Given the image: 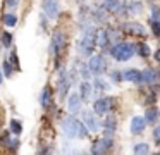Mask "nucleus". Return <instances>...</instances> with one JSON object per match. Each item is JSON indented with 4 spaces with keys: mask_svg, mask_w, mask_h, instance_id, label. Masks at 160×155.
I'll return each instance as SVG.
<instances>
[{
    "mask_svg": "<svg viewBox=\"0 0 160 155\" xmlns=\"http://www.w3.org/2000/svg\"><path fill=\"white\" fill-rule=\"evenodd\" d=\"M62 133L67 138H79V140H83V138L88 136V127L81 121L74 119V117H66L62 121Z\"/></svg>",
    "mask_w": 160,
    "mask_h": 155,
    "instance_id": "1",
    "label": "nucleus"
},
{
    "mask_svg": "<svg viewBox=\"0 0 160 155\" xmlns=\"http://www.w3.org/2000/svg\"><path fill=\"white\" fill-rule=\"evenodd\" d=\"M95 47H97V34H95V31L90 28V29H86V33H84L83 38L79 40L78 52H79V55H83V57H90L91 52L95 50Z\"/></svg>",
    "mask_w": 160,
    "mask_h": 155,
    "instance_id": "2",
    "label": "nucleus"
},
{
    "mask_svg": "<svg viewBox=\"0 0 160 155\" xmlns=\"http://www.w3.org/2000/svg\"><path fill=\"white\" fill-rule=\"evenodd\" d=\"M136 52V47L132 43H128V41H122V43H117L114 45V48L110 50L112 57L119 62H124V60H129V59L134 55Z\"/></svg>",
    "mask_w": 160,
    "mask_h": 155,
    "instance_id": "3",
    "label": "nucleus"
},
{
    "mask_svg": "<svg viewBox=\"0 0 160 155\" xmlns=\"http://www.w3.org/2000/svg\"><path fill=\"white\" fill-rule=\"evenodd\" d=\"M64 47H66V34H64L62 31L53 33L52 41H50V54H52L53 57H59L60 52L64 50Z\"/></svg>",
    "mask_w": 160,
    "mask_h": 155,
    "instance_id": "4",
    "label": "nucleus"
},
{
    "mask_svg": "<svg viewBox=\"0 0 160 155\" xmlns=\"http://www.w3.org/2000/svg\"><path fill=\"white\" fill-rule=\"evenodd\" d=\"M114 102H115L114 96H102V98H98L97 102L93 103V109L97 114L105 116L107 112H110V110L114 109Z\"/></svg>",
    "mask_w": 160,
    "mask_h": 155,
    "instance_id": "5",
    "label": "nucleus"
},
{
    "mask_svg": "<svg viewBox=\"0 0 160 155\" xmlns=\"http://www.w3.org/2000/svg\"><path fill=\"white\" fill-rule=\"evenodd\" d=\"M88 69L93 74H103L107 71V60H105V57L103 55H93L90 59V62H88Z\"/></svg>",
    "mask_w": 160,
    "mask_h": 155,
    "instance_id": "6",
    "label": "nucleus"
},
{
    "mask_svg": "<svg viewBox=\"0 0 160 155\" xmlns=\"http://www.w3.org/2000/svg\"><path fill=\"white\" fill-rule=\"evenodd\" d=\"M126 34H134V36H146V29L138 23H126L122 26Z\"/></svg>",
    "mask_w": 160,
    "mask_h": 155,
    "instance_id": "7",
    "label": "nucleus"
},
{
    "mask_svg": "<svg viewBox=\"0 0 160 155\" xmlns=\"http://www.w3.org/2000/svg\"><path fill=\"white\" fill-rule=\"evenodd\" d=\"M43 12L50 19H55L59 16V2L57 0H43Z\"/></svg>",
    "mask_w": 160,
    "mask_h": 155,
    "instance_id": "8",
    "label": "nucleus"
},
{
    "mask_svg": "<svg viewBox=\"0 0 160 155\" xmlns=\"http://www.w3.org/2000/svg\"><path fill=\"white\" fill-rule=\"evenodd\" d=\"M69 85H71V81H69V76H67L66 69H60V74H59V81H57V86H59V93H60V96H62V98L67 95Z\"/></svg>",
    "mask_w": 160,
    "mask_h": 155,
    "instance_id": "9",
    "label": "nucleus"
},
{
    "mask_svg": "<svg viewBox=\"0 0 160 155\" xmlns=\"http://www.w3.org/2000/svg\"><path fill=\"white\" fill-rule=\"evenodd\" d=\"M110 147H112V138L105 136V138H102V140H98L97 143L91 147V152H93V153H105V152L110 150Z\"/></svg>",
    "mask_w": 160,
    "mask_h": 155,
    "instance_id": "10",
    "label": "nucleus"
},
{
    "mask_svg": "<svg viewBox=\"0 0 160 155\" xmlns=\"http://www.w3.org/2000/svg\"><path fill=\"white\" fill-rule=\"evenodd\" d=\"M81 102H83V96L78 95V93H72V95L69 96V105H67V109H69L71 114H78L81 110Z\"/></svg>",
    "mask_w": 160,
    "mask_h": 155,
    "instance_id": "11",
    "label": "nucleus"
},
{
    "mask_svg": "<svg viewBox=\"0 0 160 155\" xmlns=\"http://www.w3.org/2000/svg\"><path fill=\"white\" fill-rule=\"evenodd\" d=\"M145 126H146L145 117H139V116L132 117V121H131V133L132 134H141L143 129H145Z\"/></svg>",
    "mask_w": 160,
    "mask_h": 155,
    "instance_id": "12",
    "label": "nucleus"
},
{
    "mask_svg": "<svg viewBox=\"0 0 160 155\" xmlns=\"http://www.w3.org/2000/svg\"><path fill=\"white\" fill-rule=\"evenodd\" d=\"M157 79H158V72L155 71V69H145V71H141V83H146V85H153V83H157Z\"/></svg>",
    "mask_w": 160,
    "mask_h": 155,
    "instance_id": "13",
    "label": "nucleus"
},
{
    "mask_svg": "<svg viewBox=\"0 0 160 155\" xmlns=\"http://www.w3.org/2000/svg\"><path fill=\"white\" fill-rule=\"evenodd\" d=\"M124 79L126 81H132V83H141V71L128 69V71H124Z\"/></svg>",
    "mask_w": 160,
    "mask_h": 155,
    "instance_id": "14",
    "label": "nucleus"
},
{
    "mask_svg": "<svg viewBox=\"0 0 160 155\" xmlns=\"http://www.w3.org/2000/svg\"><path fill=\"white\" fill-rule=\"evenodd\" d=\"M145 117H146V122L148 124H153L157 122V119L160 117V110L157 109V107H148L145 112Z\"/></svg>",
    "mask_w": 160,
    "mask_h": 155,
    "instance_id": "15",
    "label": "nucleus"
},
{
    "mask_svg": "<svg viewBox=\"0 0 160 155\" xmlns=\"http://www.w3.org/2000/svg\"><path fill=\"white\" fill-rule=\"evenodd\" d=\"M84 122H86L88 131H91V133H95V131L98 129V122H97V119H95V117L91 116L90 112H84Z\"/></svg>",
    "mask_w": 160,
    "mask_h": 155,
    "instance_id": "16",
    "label": "nucleus"
},
{
    "mask_svg": "<svg viewBox=\"0 0 160 155\" xmlns=\"http://www.w3.org/2000/svg\"><path fill=\"white\" fill-rule=\"evenodd\" d=\"M97 45L100 48H105L108 45V33L105 29H100L97 33Z\"/></svg>",
    "mask_w": 160,
    "mask_h": 155,
    "instance_id": "17",
    "label": "nucleus"
},
{
    "mask_svg": "<svg viewBox=\"0 0 160 155\" xmlns=\"http://www.w3.org/2000/svg\"><path fill=\"white\" fill-rule=\"evenodd\" d=\"M93 90H95V86L91 85V83H83V85H81V93L79 95L83 96V100H90Z\"/></svg>",
    "mask_w": 160,
    "mask_h": 155,
    "instance_id": "18",
    "label": "nucleus"
},
{
    "mask_svg": "<svg viewBox=\"0 0 160 155\" xmlns=\"http://www.w3.org/2000/svg\"><path fill=\"white\" fill-rule=\"evenodd\" d=\"M105 131H107L105 134H107L108 138L114 134V131H115V117H114V116L105 117Z\"/></svg>",
    "mask_w": 160,
    "mask_h": 155,
    "instance_id": "19",
    "label": "nucleus"
},
{
    "mask_svg": "<svg viewBox=\"0 0 160 155\" xmlns=\"http://www.w3.org/2000/svg\"><path fill=\"white\" fill-rule=\"evenodd\" d=\"M40 102H42L43 107H48L50 102H52V88H48L47 86L45 90L42 91V96H40Z\"/></svg>",
    "mask_w": 160,
    "mask_h": 155,
    "instance_id": "20",
    "label": "nucleus"
},
{
    "mask_svg": "<svg viewBox=\"0 0 160 155\" xmlns=\"http://www.w3.org/2000/svg\"><path fill=\"white\" fill-rule=\"evenodd\" d=\"M119 7H121V0H105V9L110 12L119 10Z\"/></svg>",
    "mask_w": 160,
    "mask_h": 155,
    "instance_id": "21",
    "label": "nucleus"
},
{
    "mask_svg": "<svg viewBox=\"0 0 160 155\" xmlns=\"http://www.w3.org/2000/svg\"><path fill=\"white\" fill-rule=\"evenodd\" d=\"M128 12L129 14H139L141 12V3L139 2H129L128 3Z\"/></svg>",
    "mask_w": 160,
    "mask_h": 155,
    "instance_id": "22",
    "label": "nucleus"
},
{
    "mask_svg": "<svg viewBox=\"0 0 160 155\" xmlns=\"http://www.w3.org/2000/svg\"><path fill=\"white\" fill-rule=\"evenodd\" d=\"M16 65L12 64V60H5L4 62V76L5 78H9V76H12V71H14Z\"/></svg>",
    "mask_w": 160,
    "mask_h": 155,
    "instance_id": "23",
    "label": "nucleus"
},
{
    "mask_svg": "<svg viewBox=\"0 0 160 155\" xmlns=\"http://www.w3.org/2000/svg\"><path fill=\"white\" fill-rule=\"evenodd\" d=\"M11 131L14 134H19V133H22V124L19 122L18 119H12L11 121Z\"/></svg>",
    "mask_w": 160,
    "mask_h": 155,
    "instance_id": "24",
    "label": "nucleus"
},
{
    "mask_svg": "<svg viewBox=\"0 0 160 155\" xmlns=\"http://www.w3.org/2000/svg\"><path fill=\"white\" fill-rule=\"evenodd\" d=\"M138 54L141 57H148L150 55V47L146 43H138Z\"/></svg>",
    "mask_w": 160,
    "mask_h": 155,
    "instance_id": "25",
    "label": "nucleus"
},
{
    "mask_svg": "<svg viewBox=\"0 0 160 155\" xmlns=\"http://www.w3.org/2000/svg\"><path fill=\"white\" fill-rule=\"evenodd\" d=\"M150 26H152V31L155 36H160V19H152L150 21Z\"/></svg>",
    "mask_w": 160,
    "mask_h": 155,
    "instance_id": "26",
    "label": "nucleus"
},
{
    "mask_svg": "<svg viewBox=\"0 0 160 155\" xmlns=\"http://www.w3.org/2000/svg\"><path fill=\"white\" fill-rule=\"evenodd\" d=\"M16 23H18V17H16L14 14H5L4 16V24L5 26H14Z\"/></svg>",
    "mask_w": 160,
    "mask_h": 155,
    "instance_id": "27",
    "label": "nucleus"
},
{
    "mask_svg": "<svg viewBox=\"0 0 160 155\" xmlns=\"http://www.w3.org/2000/svg\"><path fill=\"white\" fill-rule=\"evenodd\" d=\"M2 43H4L5 48H9L12 45V33H9V31H5L4 34H2Z\"/></svg>",
    "mask_w": 160,
    "mask_h": 155,
    "instance_id": "28",
    "label": "nucleus"
},
{
    "mask_svg": "<svg viewBox=\"0 0 160 155\" xmlns=\"http://www.w3.org/2000/svg\"><path fill=\"white\" fill-rule=\"evenodd\" d=\"M148 152H150V147L146 143H138L134 147V153H138V155L139 153H148Z\"/></svg>",
    "mask_w": 160,
    "mask_h": 155,
    "instance_id": "29",
    "label": "nucleus"
},
{
    "mask_svg": "<svg viewBox=\"0 0 160 155\" xmlns=\"http://www.w3.org/2000/svg\"><path fill=\"white\" fill-rule=\"evenodd\" d=\"M93 86L97 88V91H105V90H108V85H105V83L102 81V79H97Z\"/></svg>",
    "mask_w": 160,
    "mask_h": 155,
    "instance_id": "30",
    "label": "nucleus"
},
{
    "mask_svg": "<svg viewBox=\"0 0 160 155\" xmlns=\"http://www.w3.org/2000/svg\"><path fill=\"white\" fill-rule=\"evenodd\" d=\"M122 79H124V72H119V71L112 72V81L114 83H121Z\"/></svg>",
    "mask_w": 160,
    "mask_h": 155,
    "instance_id": "31",
    "label": "nucleus"
},
{
    "mask_svg": "<svg viewBox=\"0 0 160 155\" xmlns=\"http://www.w3.org/2000/svg\"><path fill=\"white\" fill-rule=\"evenodd\" d=\"M152 14H153L152 19H160V9L157 5H152Z\"/></svg>",
    "mask_w": 160,
    "mask_h": 155,
    "instance_id": "32",
    "label": "nucleus"
},
{
    "mask_svg": "<svg viewBox=\"0 0 160 155\" xmlns=\"http://www.w3.org/2000/svg\"><path fill=\"white\" fill-rule=\"evenodd\" d=\"M11 60H12V64L16 65V69H19V59H18V54H16V52L11 54Z\"/></svg>",
    "mask_w": 160,
    "mask_h": 155,
    "instance_id": "33",
    "label": "nucleus"
},
{
    "mask_svg": "<svg viewBox=\"0 0 160 155\" xmlns=\"http://www.w3.org/2000/svg\"><path fill=\"white\" fill-rule=\"evenodd\" d=\"M153 138H155L157 143H160V126H157L155 129H153Z\"/></svg>",
    "mask_w": 160,
    "mask_h": 155,
    "instance_id": "34",
    "label": "nucleus"
},
{
    "mask_svg": "<svg viewBox=\"0 0 160 155\" xmlns=\"http://www.w3.org/2000/svg\"><path fill=\"white\" fill-rule=\"evenodd\" d=\"M16 5H18V0H7V7H12V9H14Z\"/></svg>",
    "mask_w": 160,
    "mask_h": 155,
    "instance_id": "35",
    "label": "nucleus"
},
{
    "mask_svg": "<svg viewBox=\"0 0 160 155\" xmlns=\"http://www.w3.org/2000/svg\"><path fill=\"white\" fill-rule=\"evenodd\" d=\"M155 59L160 62V50H157V52H155Z\"/></svg>",
    "mask_w": 160,
    "mask_h": 155,
    "instance_id": "36",
    "label": "nucleus"
},
{
    "mask_svg": "<svg viewBox=\"0 0 160 155\" xmlns=\"http://www.w3.org/2000/svg\"><path fill=\"white\" fill-rule=\"evenodd\" d=\"M0 83H2V72H0Z\"/></svg>",
    "mask_w": 160,
    "mask_h": 155,
    "instance_id": "37",
    "label": "nucleus"
}]
</instances>
